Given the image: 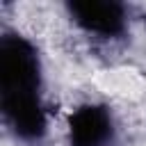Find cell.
<instances>
[{
	"instance_id": "cell-2",
	"label": "cell",
	"mask_w": 146,
	"mask_h": 146,
	"mask_svg": "<svg viewBox=\"0 0 146 146\" xmlns=\"http://www.w3.org/2000/svg\"><path fill=\"white\" fill-rule=\"evenodd\" d=\"M71 18L87 32L116 36L125 27V9L114 0H75L66 5Z\"/></svg>"
},
{
	"instance_id": "cell-1",
	"label": "cell",
	"mask_w": 146,
	"mask_h": 146,
	"mask_svg": "<svg viewBox=\"0 0 146 146\" xmlns=\"http://www.w3.org/2000/svg\"><path fill=\"white\" fill-rule=\"evenodd\" d=\"M41 64L36 48L21 34L0 39V107L11 130L23 139H39L46 132L41 105Z\"/></svg>"
},
{
	"instance_id": "cell-3",
	"label": "cell",
	"mask_w": 146,
	"mask_h": 146,
	"mask_svg": "<svg viewBox=\"0 0 146 146\" xmlns=\"http://www.w3.org/2000/svg\"><path fill=\"white\" fill-rule=\"evenodd\" d=\"M71 146H112L114 121L105 105H82L68 119Z\"/></svg>"
}]
</instances>
